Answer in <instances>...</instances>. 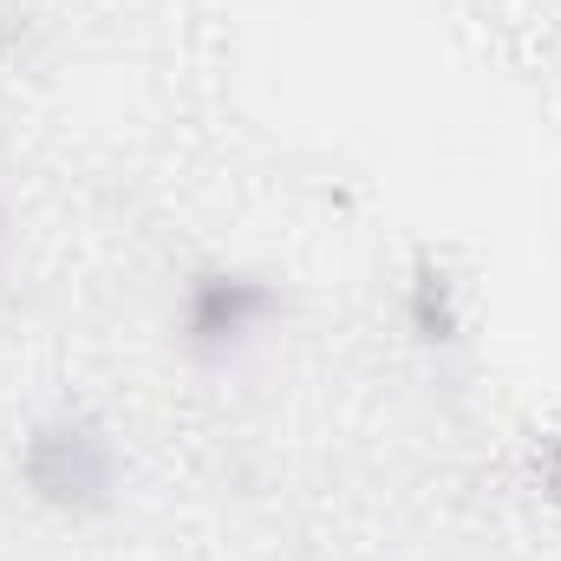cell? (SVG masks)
<instances>
[{"mask_svg": "<svg viewBox=\"0 0 561 561\" xmlns=\"http://www.w3.org/2000/svg\"><path fill=\"white\" fill-rule=\"evenodd\" d=\"M118 444L112 431L85 412H59V419L33 424L20 444V483L39 510L53 516H105L118 503Z\"/></svg>", "mask_w": 561, "mask_h": 561, "instance_id": "cell-1", "label": "cell"}, {"mask_svg": "<svg viewBox=\"0 0 561 561\" xmlns=\"http://www.w3.org/2000/svg\"><path fill=\"white\" fill-rule=\"evenodd\" d=\"M280 313V287L262 268H196L176 300V340L196 359H236Z\"/></svg>", "mask_w": 561, "mask_h": 561, "instance_id": "cell-2", "label": "cell"}, {"mask_svg": "<svg viewBox=\"0 0 561 561\" xmlns=\"http://www.w3.org/2000/svg\"><path fill=\"white\" fill-rule=\"evenodd\" d=\"M405 327L431 353L463 340V287L450 275V262H437L431 249L412 255V268H405Z\"/></svg>", "mask_w": 561, "mask_h": 561, "instance_id": "cell-3", "label": "cell"}, {"mask_svg": "<svg viewBox=\"0 0 561 561\" xmlns=\"http://www.w3.org/2000/svg\"><path fill=\"white\" fill-rule=\"evenodd\" d=\"M536 477H542V490L561 503V437H542L536 444Z\"/></svg>", "mask_w": 561, "mask_h": 561, "instance_id": "cell-4", "label": "cell"}]
</instances>
